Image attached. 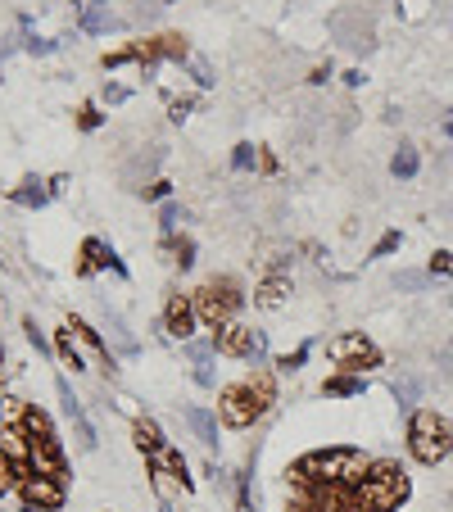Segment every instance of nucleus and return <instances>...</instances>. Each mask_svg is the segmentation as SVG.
Instances as JSON below:
<instances>
[{
    "label": "nucleus",
    "instance_id": "obj_1",
    "mask_svg": "<svg viewBox=\"0 0 453 512\" xmlns=\"http://www.w3.org/2000/svg\"><path fill=\"white\" fill-rule=\"evenodd\" d=\"M277 404V381H272V372L254 368L250 377L232 381V386H222L218 395V417L222 426H236V431H245V426H254L268 408Z\"/></svg>",
    "mask_w": 453,
    "mask_h": 512
},
{
    "label": "nucleus",
    "instance_id": "obj_2",
    "mask_svg": "<svg viewBox=\"0 0 453 512\" xmlns=\"http://www.w3.org/2000/svg\"><path fill=\"white\" fill-rule=\"evenodd\" d=\"M367 467H372V458H363V449L336 445V449H313V454L295 458L286 476L304 485H358Z\"/></svg>",
    "mask_w": 453,
    "mask_h": 512
},
{
    "label": "nucleus",
    "instance_id": "obj_3",
    "mask_svg": "<svg viewBox=\"0 0 453 512\" xmlns=\"http://www.w3.org/2000/svg\"><path fill=\"white\" fill-rule=\"evenodd\" d=\"M413 494L408 472L395 458H372V467L358 481V512H399Z\"/></svg>",
    "mask_w": 453,
    "mask_h": 512
},
{
    "label": "nucleus",
    "instance_id": "obj_4",
    "mask_svg": "<svg viewBox=\"0 0 453 512\" xmlns=\"http://www.w3.org/2000/svg\"><path fill=\"white\" fill-rule=\"evenodd\" d=\"M132 440H136V449L145 454V463H150V472H155V476H168V481L182 485V490H195L191 472H186L182 449H177L173 440H168V435L150 422V417H136V422H132Z\"/></svg>",
    "mask_w": 453,
    "mask_h": 512
},
{
    "label": "nucleus",
    "instance_id": "obj_5",
    "mask_svg": "<svg viewBox=\"0 0 453 512\" xmlns=\"http://www.w3.org/2000/svg\"><path fill=\"white\" fill-rule=\"evenodd\" d=\"M408 454L422 467H435L453 454V426L449 417H440L435 408H417L408 422Z\"/></svg>",
    "mask_w": 453,
    "mask_h": 512
},
{
    "label": "nucleus",
    "instance_id": "obj_6",
    "mask_svg": "<svg viewBox=\"0 0 453 512\" xmlns=\"http://www.w3.org/2000/svg\"><path fill=\"white\" fill-rule=\"evenodd\" d=\"M23 472H46V476H68V463H64V445H59L55 426L41 408H28V467Z\"/></svg>",
    "mask_w": 453,
    "mask_h": 512
},
{
    "label": "nucleus",
    "instance_id": "obj_7",
    "mask_svg": "<svg viewBox=\"0 0 453 512\" xmlns=\"http://www.w3.org/2000/svg\"><path fill=\"white\" fill-rule=\"evenodd\" d=\"M191 300H195V318H200L204 327L218 331V327H227V322H236L245 295H241V286H236L232 277H213V281H204V286L195 290Z\"/></svg>",
    "mask_w": 453,
    "mask_h": 512
},
{
    "label": "nucleus",
    "instance_id": "obj_8",
    "mask_svg": "<svg viewBox=\"0 0 453 512\" xmlns=\"http://www.w3.org/2000/svg\"><path fill=\"white\" fill-rule=\"evenodd\" d=\"M290 512H358V485L290 481Z\"/></svg>",
    "mask_w": 453,
    "mask_h": 512
},
{
    "label": "nucleus",
    "instance_id": "obj_9",
    "mask_svg": "<svg viewBox=\"0 0 453 512\" xmlns=\"http://www.w3.org/2000/svg\"><path fill=\"white\" fill-rule=\"evenodd\" d=\"M28 408L23 399H0V454L14 463V472L28 467Z\"/></svg>",
    "mask_w": 453,
    "mask_h": 512
},
{
    "label": "nucleus",
    "instance_id": "obj_10",
    "mask_svg": "<svg viewBox=\"0 0 453 512\" xmlns=\"http://www.w3.org/2000/svg\"><path fill=\"white\" fill-rule=\"evenodd\" d=\"M327 358L336 363L340 372H354V377L381 368V349H376L363 331H340L336 340H327Z\"/></svg>",
    "mask_w": 453,
    "mask_h": 512
},
{
    "label": "nucleus",
    "instance_id": "obj_11",
    "mask_svg": "<svg viewBox=\"0 0 453 512\" xmlns=\"http://www.w3.org/2000/svg\"><path fill=\"white\" fill-rule=\"evenodd\" d=\"M213 349H218L222 358H250V363H263L268 340H263V331L245 327V322L236 318V322H227V327L213 331Z\"/></svg>",
    "mask_w": 453,
    "mask_h": 512
},
{
    "label": "nucleus",
    "instance_id": "obj_12",
    "mask_svg": "<svg viewBox=\"0 0 453 512\" xmlns=\"http://www.w3.org/2000/svg\"><path fill=\"white\" fill-rule=\"evenodd\" d=\"M14 490H19V499L28 512H59L64 508V494H68L64 481H59V476H46V472H19Z\"/></svg>",
    "mask_w": 453,
    "mask_h": 512
},
{
    "label": "nucleus",
    "instance_id": "obj_13",
    "mask_svg": "<svg viewBox=\"0 0 453 512\" xmlns=\"http://www.w3.org/2000/svg\"><path fill=\"white\" fill-rule=\"evenodd\" d=\"M118 272V277H127V263L118 259L114 245H105L100 236H87L82 241V263H78V277H91V272Z\"/></svg>",
    "mask_w": 453,
    "mask_h": 512
},
{
    "label": "nucleus",
    "instance_id": "obj_14",
    "mask_svg": "<svg viewBox=\"0 0 453 512\" xmlns=\"http://www.w3.org/2000/svg\"><path fill=\"white\" fill-rule=\"evenodd\" d=\"M195 322H200V318H195V300H191V295H168V309H164V331H168V336L186 345V340L195 336Z\"/></svg>",
    "mask_w": 453,
    "mask_h": 512
},
{
    "label": "nucleus",
    "instance_id": "obj_15",
    "mask_svg": "<svg viewBox=\"0 0 453 512\" xmlns=\"http://www.w3.org/2000/svg\"><path fill=\"white\" fill-rule=\"evenodd\" d=\"M55 390H59V404H64V413H68V422H73V431H78L82 449H96V426L87 422V408H82V399L73 395V386H68V381L59 377V381H55Z\"/></svg>",
    "mask_w": 453,
    "mask_h": 512
},
{
    "label": "nucleus",
    "instance_id": "obj_16",
    "mask_svg": "<svg viewBox=\"0 0 453 512\" xmlns=\"http://www.w3.org/2000/svg\"><path fill=\"white\" fill-rule=\"evenodd\" d=\"M68 327H73V336H78L82 345H87V354L100 363V372H109V377H114V372H118V358L109 354V345H105V340H100V331H96V327H87V322H82V318H73V322H68Z\"/></svg>",
    "mask_w": 453,
    "mask_h": 512
},
{
    "label": "nucleus",
    "instance_id": "obj_17",
    "mask_svg": "<svg viewBox=\"0 0 453 512\" xmlns=\"http://www.w3.org/2000/svg\"><path fill=\"white\" fill-rule=\"evenodd\" d=\"M286 295H290V281L281 277V272H268V277L259 281V290H254V304H259V309H281Z\"/></svg>",
    "mask_w": 453,
    "mask_h": 512
},
{
    "label": "nucleus",
    "instance_id": "obj_18",
    "mask_svg": "<svg viewBox=\"0 0 453 512\" xmlns=\"http://www.w3.org/2000/svg\"><path fill=\"white\" fill-rule=\"evenodd\" d=\"M186 422H191V431L200 435L204 445H218V413H209V408L191 404V408H186Z\"/></svg>",
    "mask_w": 453,
    "mask_h": 512
},
{
    "label": "nucleus",
    "instance_id": "obj_19",
    "mask_svg": "<svg viewBox=\"0 0 453 512\" xmlns=\"http://www.w3.org/2000/svg\"><path fill=\"white\" fill-rule=\"evenodd\" d=\"M50 195H55V191H50V182H41V177H28V182H23L19 191H10V200H14V204H23V209H41V204L50 200Z\"/></svg>",
    "mask_w": 453,
    "mask_h": 512
},
{
    "label": "nucleus",
    "instance_id": "obj_20",
    "mask_svg": "<svg viewBox=\"0 0 453 512\" xmlns=\"http://www.w3.org/2000/svg\"><path fill=\"white\" fill-rule=\"evenodd\" d=\"M55 354L64 358V368H73V372L87 368V358H82V349H78V336H73V327L55 331Z\"/></svg>",
    "mask_w": 453,
    "mask_h": 512
},
{
    "label": "nucleus",
    "instance_id": "obj_21",
    "mask_svg": "<svg viewBox=\"0 0 453 512\" xmlns=\"http://www.w3.org/2000/svg\"><path fill=\"white\" fill-rule=\"evenodd\" d=\"M363 390H367V381L354 377V372H340V377L322 381V395L327 399H354V395H363Z\"/></svg>",
    "mask_w": 453,
    "mask_h": 512
},
{
    "label": "nucleus",
    "instance_id": "obj_22",
    "mask_svg": "<svg viewBox=\"0 0 453 512\" xmlns=\"http://www.w3.org/2000/svg\"><path fill=\"white\" fill-rule=\"evenodd\" d=\"M114 28V14H109V0H91L82 10V32H109Z\"/></svg>",
    "mask_w": 453,
    "mask_h": 512
},
{
    "label": "nucleus",
    "instance_id": "obj_23",
    "mask_svg": "<svg viewBox=\"0 0 453 512\" xmlns=\"http://www.w3.org/2000/svg\"><path fill=\"white\" fill-rule=\"evenodd\" d=\"M164 250L168 254H173V263H177V268H191V263H195V241H191V236H164Z\"/></svg>",
    "mask_w": 453,
    "mask_h": 512
},
{
    "label": "nucleus",
    "instance_id": "obj_24",
    "mask_svg": "<svg viewBox=\"0 0 453 512\" xmlns=\"http://www.w3.org/2000/svg\"><path fill=\"white\" fill-rule=\"evenodd\" d=\"M417 168H422V159H417V150H413V145H399V155L390 159V173H395V177H404V182H408V177H417Z\"/></svg>",
    "mask_w": 453,
    "mask_h": 512
},
{
    "label": "nucleus",
    "instance_id": "obj_25",
    "mask_svg": "<svg viewBox=\"0 0 453 512\" xmlns=\"http://www.w3.org/2000/svg\"><path fill=\"white\" fill-rule=\"evenodd\" d=\"M309 354H313V340H304L299 349H290V354H281V358H277V368H281V372H299L304 363H309Z\"/></svg>",
    "mask_w": 453,
    "mask_h": 512
},
{
    "label": "nucleus",
    "instance_id": "obj_26",
    "mask_svg": "<svg viewBox=\"0 0 453 512\" xmlns=\"http://www.w3.org/2000/svg\"><path fill=\"white\" fill-rule=\"evenodd\" d=\"M259 155H263V150H254L250 141H241V145L232 150V168H236V173H250V168L259 164Z\"/></svg>",
    "mask_w": 453,
    "mask_h": 512
},
{
    "label": "nucleus",
    "instance_id": "obj_27",
    "mask_svg": "<svg viewBox=\"0 0 453 512\" xmlns=\"http://www.w3.org/2000/svg\"><path fill=\"white\" fill-rule=\"evenodd\" d=\"M23 331H28V340H32V345H37V354H55V345H50V340L41 336L37 318H23Z\"/></svg>",
    "mask_w": 453,
    "mask_h": 512
},
{
    "label": "nucleus",
    "instance_id": "obj_28",
    "mask_svg": "<svg viewBox=\"0 0 453 512\" xmlns=\"http://www.w3.org/2000/svg\"><path fill=\"white\" fill-rule=\"evenodd\" d=\"M78 127H82V132H96V127H100V109L91 105V100L78 109Z\"/></svg>",
    "mask_w": 453,
    "mask_h": 512
},
{
    "label": "nucleus",
    "instance_id": "obj_29",
    "mask_svg": "<svg viewBox=\"0 0 453 512\" xmlns=\"http://www.w3.org/2000/svg\"><path fill=\"white\" fill-rule=\"evenodd\" d=\"M14 481H19V472H14V463L5 454H0V494H10Z\"/></svg>",
    "mask_w": 453,
    "mask_h": 512
},
{
    "label": "nucleus",
    "instance_id": "obj_30",
    "mask_svg": "<svg viewBox=\"0 0 453 512\" xmlns=\"http://www.w3.org/2000/svg\"><path fill=\"white\" fill-rule=\"evenodd\" d=\"M177 218H182V209H177V204H164V213H159V223H164V236L177 232Z\"/></svg>",
    "mask_w": 453,
    "mask_h": 512
},
{
    "label": "nucleus",
    "instance_id": "obj_31",
    "mask_svg": "<svg viewBox=\"0 0 453 512\" xmlns=\"http://www.w3.org/2000/svg\"><path fill=\"white\" fill-rule=\"evenodd\" d=\"M191 109H195V100H191V96H182V100H177V96H173V100H168V114H173V118H177V123H182V118H186V114H191Z\"/></svg>",
    "mask_w": 453,
    "mask_h": 512
},
{
    "label": "nucleus",
    "instance_id": "obj_32",
    "mask_svg": "<svg viewBox=\"0 0 453 512\" xmlns=\"http://www.w3.org/2000/svg\"><path fill=\"white\" fill-rule=\"evenodd\" d=\"M431 272H444V277H453V254L449 250L431 254Z\"/></svg>",
    "mask_w": 453,
    "mask_h": 512
},
{
    "label": "nucleus",
    "instance_id": "obj_33",
    "mask_svg": "<svg viewBox=\"0 0 453 512\" xmlns=\"http://www.w3.org/2000/svg\"><path fill=\"white\" fill-rule=\"evenodd\" d=\"M23 50H28V55H50V50H55V41H46V37H28V41H23Z\"/></svg>",
    "mask_w": 453,
    "mask_h": 512
},
{
    "label": "nucleus",
    "instance_id": "obj_34",
    "mask_svg": "<svg viewBox=\"0 0 453 512\" xmlns=\"http://www.w3.org/2000/svg\"><path fill=\"white\" fill-rule=\"evenodd\" d=\"M100 100H105V105H123V100H127V87H118V82H109V87L100 91Z\"/></svg>",
    "mask_w": 453,
    "mask_h": 512
},
{
    "label": "nucleus",
    "instance_id": "obj_35",
    "mask_svg": "<svg viewBox=\"0 0 453 512\" xmlns=\"http://www.w3.org/2000/svg\"><path fill=\"white\" fill-rule=\"evenodd\" d=\"M191 73H195V82H200V87H213V73H209V64H204V59H191Z\"/></svg>",
    "mask_w": 453,
    "mask_h": 512
},
{
    "label": "nucleus",
    "instance_id": "obj_36",
    "mask_svg": "<svg viewBox=\"0 0 453 512\" xmlns=\"http://www.w3.org/2000/svg\"><path fill=\"white\" fill-rule=\"evenodd\" d=\"M399 245V232H386L381 241H376V250H372V259H381V254H390Z\"/></svg>",
    "mask_w": 453,
    "mask_h": 512
},
{
    "label": "nucleus",
    "instance_id": "obj_37",
    "mask_svg": "<svg viewBox=\"0 0 453 512\" xmlns=\"http://www.w3.org/2000/svg\"><path fill=\"white\" fill-rule=\"evenodd\" d=\"M399 286H408V290H422V286H426V277H422V272H404V277H399Z\"/></svg>",
    "mask_w": 453,
    "mask_h": 512
},
{
    "label": "nucleus",
    "instance_id": "obj_38",
    "mask_svg": "<svg viewBox=\"0 0 453 512\" xmlns=\"http://www.w3.org/2000/svg\"><path fill=\"white\" fill-rule=\"evenodd\" d=\"M145 200H168V182H155V186H145Z\"/></svg>",
    "mask_w": 453,
    "mask_h": 512
},
{
    "label": "nucleus",
    "instance_id": "obj_39",
    "mask_svg": "<svg viewBox=\"0 0 453 512\" xmlns=\"http://www.w3.org/2000/svg\"><path fill=\"white\" fill-rule=\"evenodd\" d=\"M259 168H263V173H277V159H272L268 150H263V155H259Z\"/></svg>",
    "mask_w": 453,
    "mask_h": 512
},
{
    "label": "nucleus",
    "instance_id": "obj_40",
    "mask_svg": "<svg viewBox=\"0 0 453 512\" xmlns=\"http://www.w3.org/2000/svg\"><path fill=\"white\" fill-rule=\"evenodd\" d=\"M444 132H449V136H453V114H449V123H444Z\"/></svg>",
    "mask_w": 453,
    "mask_h": 512
},
{
    "label": "nucleus",
    "instance_id": "obj_41",
    "mask_svg": "<svg viewBox=\"0 0 453 512\" xmlns=\"http://www.w3.org/2000/svg\"><path fill=\"white\" fill-rule=\"evenodd\" d=\"M0 368H5V349H0Z\"/></svg>",
    "mask_w": 453,
    "mask_h": 512
},
{
    "label": "nucleus",
    "instance_id": "obj_42",
    "mask_svg": "<svg viewBox=\"0 0 453 512\" xmlns=\"http://www.w3.org/2000/svg\"><path fill=\"white\" fill-rule=\"evenodd\" d=\"M23 512H28V508H23Z\"/></svg>",
    "mask_w": 453,
    "mask_h": 512
}]
</instances>
